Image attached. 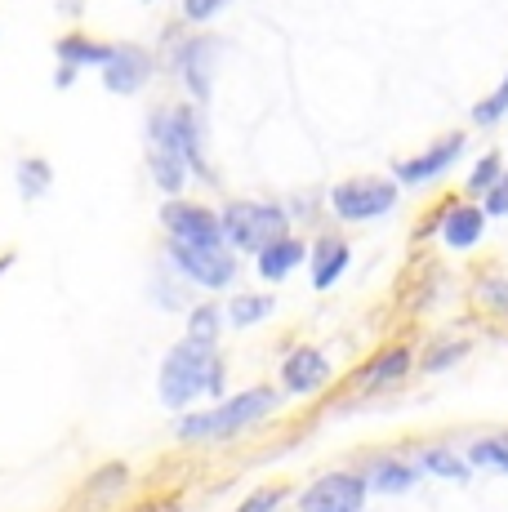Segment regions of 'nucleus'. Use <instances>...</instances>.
I'll return each mask as SVG.
<instances>
[{
  "label": "nucleus",
  "instance_id": "nucleus-1",
  "mask_svg": "<svg viewBox=\"0 0 508 512\" xmlns=\"http://www.w3.org/2000/svg\"><path fill=\"white\" fill-rule=\"evenodd\" d=\"M223 388V361L214 357V348L183 339L165 352L161 361V401L170 410H183L201 397V392H219Z\"/></svg>",
  "mask_w": 508,
  "mask_h": 512
},
{
  "label": "nucleus",
  "instance_id": "nucleus-2",
  "mask_svg": "<svg viewBox=\"0 0 508 512\" xmlns=\"http://www.w3.org/2000/svg\"><path fill=\"white\" fill-rule=\"evenodd\" d=\"M272 410H277V392L272 388H246V392H237L232 401H223V406H214V410L183 415L179 419V437L183 441L232 437V432H241V428H250V423H259L263 415H272Z\"/></svg>",
  "mask_w": 508,
  "mask_h": 512
},
{
  "label": "nucleus",
  "instance_id": "nucleus-3",
  "mask_svg": "<svg viewBox=\"0 0 508 512\" xmlns=\"http://www.w3.org/2000/svg\"><path fill=\"white\" fill-rule=\"evenodd\" d=\"M219 223H223V241H232L237 250H254V254H259L263 245L290 236L286 210L268 205V201H232L228 210L219 214Z\"/></svg>",
  "mask_w": 508,
  "mask_h": 512
},
{
  "label": "nucleus",
  "instance_id": "nucleus-4",
  "mask_svg": "<svg viewBox=\"0 0 508 512\" xmlns=\"http://www.w3.org/2000/svg\"><path fill=\"white\" fill-rule=\"evenodd\" d=\"M148 143L161 152H174L188 170L205 174V156H201V121L192 116V107H161L152 112L148 125Z\"/></svg>",
  "mask_w": 508,
  "mask_h": 512
},
{
  "label": "nucleus",
  "instance_id": "nucleus-5",
  "mask_svg": "<svg viewBox=\"0 0 508 512\" xmlns=\"http://www.w3.org/2000/svg\"><path fill=\"white\" fill-rule=\"evenodd\" d=\"M330 205H335L339 219L361 223V219H379L397 205V187L388 179H348L330 192Z\"/></svg>",
  "mask_w": 508,
  "mask_h": 512
},
{
  "label": "nucleus",
  "instance_id": "nucleus-6",
  "mask_svg": "<svg viewBox=\"0 0 508 512\" xmlns=\"http://www.w3.org/2000/svg\"><path fill=\"white\" fill-rule=\"evenodd\" d=\"M161 223H165V232H170V241H179V245H197V250H219L223 245L219 214L205 210V205L170 201L161 210Z\"/></svg>",
  "mask_w": 508,
  "mask_h": 512
},
{
  "label": "nucleus",
  "instance_id": "nucleus-7",
  "mask_svg": "<svg viewBox=\"0 0 508 512\" xmlns=\"http://www.w3.org/2000/svg\"><path fill=\"white\" fill-rule=\"evenodd\" d=\"M366 477H353V472H326L304 490L299 499V512H361L366 508Z\"/></svg>",
  "mask_w": 508,
  "mask_h": 512
},
{
  "label": "nucleus",
  "instance_id": "nucleus-8",
  "mask_svg": "<svg viewBox=\"0 0 508 512\" xmlns=\"http://www.w3.org/2000/svg\"><path fill=\"white\" fill-rule=\"evenodd\" d=\"M170 259L183 277L205 285V290H223V285H232V277H237V259L228 254V245H219V250H197V245L170 241Z\"/></svg>",
  "mask_w": 508,
  "mask_h": 512
},
{
  "label": "nucleus",
  "instance_id": "nucleus-9",
  "mask_svg": "<svg viewBox=\"0 0 508 512\" xmlns=\"http://www.w3.org/2000/svg\"><path fill=\"white\" fill-rule=\"evenodd\" d=\"M464 156V134H451V139H442V143H433L424 156H410V161H397V183H406V187H415V183H428V179H437V174H446L451 165Z\"/></svg>",
  "mask_w": 508,
  "mask_h": 512
},
{
  "label": "nucleus",
  "instance_id": "nucleus-10",
  "mask_svg": "<svg viewBox=\"0 0 508 512\" xmlns=\"http://www.w3.org/2000/svg\"><path fill=\"white\" fill-rule=\"evenodd\" d=\"M148 76H152V58L134 45H116L112 58H107V67H103V85L112 94H134Z\"/></svg>",
  "mask_w": 508,
  "mask_h": 512
},
{
  "label": "nucleus",
  "instance_id": "nucleus-11",
  "mask_svg": "<svg viewBox=\"0 0 508 512\" xmlns=\"http://www.w3.org/2000/svg\"><path fill=\"white\" fill-rule=\"evenodd\" d=\"M281 379H286V392H295V397H308V392L326 388L330 383V361L326 352L317 348H295L286 357V366H281Z\"/></svg>",
  "mask_w": 508,
  "mask_h": 512
},
{
  "label": "nucleus",
  "instance_id": "nucleus-12",
  "mask_svg": "<svg viewBox=\"0 0 508 512\" xmlns=\"http://www.w3.org/2000/svg\"><path fill=\"white\" fill-rule=\"evenodd\" d=\"M486 236V210L482 205H451L442 219V241L451 250H473Z\"/></svg>",
  "mask_w": 508,
  "mask_h": 512
},
{
  "label": "nucleus",
  "instance_id": "nucleus-13",
  "mask_svg": "<svg viewBox=\"0 0 508 512\" xmlns=\"http://www.w3.org/2000/svg\"><path fill=\"white\" fill-rule=\"evenodd\" d=\"M214 54H219V41H192L183 45V58H179V72L188 81V90L197 98H210V72H214Z\"/></svg>",
  "mask_w": 508,
  "mask_h": 512
},
{
  "label": "nucleus",
  "instance_id": "nucleus-14",
  "mask_svg": "<svg viewBox=\"0 0 508 512\" xmlns=\"http://www.w3.org/2000/svg\"><path fill=\"white\" fill-rule=\"evenodd\" d=\"M304 241L299 236H281V241H272V245H263L254 259H259V277H268V281H281V277H290V272L304 263Z\"/></svg>",
  "mask_w": 508,
  "mask_h": 512
},
{
  "label": "nucleus",
  "instance_id": "nucleus-15",
  "mask_svg": "<svg viewBox=\"0 0 508 512\" xmlns=\"http://www.w3.org/2000/svg\"><path fill=\"white\" fill-rule=\"evenodd\" d=\"M348 259H353L348 241H339V236H321L317 254H312V285H317V290H330V285L344 277Z\"/></svg>",
  "mask_w": 508,
  "mask_h": 512
},
{
  "label": "nucleus",
  "instance_id": "nucleus-16",
  "mask_svg": "<svg viewBox=\"0 0 508 512\" xmlns=\"http://www.w3.org/2000/svg\"><path fill=\"white\" fill-rule=\"evenodd\" d=\"M410 361H415V357H410V348H406V343H393V348H384V352H379V357L370 361V366L361 370L357 379L366 383V388H388V383L406 379V374H410Z\"/></svg>",
  "mask_w": 508,
  "mask_h": 512
},
{
  "label": "nucleus",
  "instance_id": "nucleus-17",
  "mask_svg": "<svg viewBox=\"0 0 508 512\" xmlns=\"http://www.w3.org/2000/svg\"><path fill=\"white\" fill-rule=\"evenodd\" d=\"M415 481H419V468L406 464V459H379V464L366 472V490H379V495H402Z\"/></svg>",
  "mask_w": 508,
  "mask_h": 512
},
{
  "label": "nucleus",
  "instance_id": "nucleus-18",
  "mask_svg": "<svg viewBox=\"0 0 508 512\" xmlns=\"http://www.w3.org/2000/svg\"><path fill=\"white\" fill-rule=\"evenodd\" d=\"M112 49H116V45H94V41H85V36H63V41H58V58H63V67H72V72H76L81 63L107 67Z\"/></svg>",
  "mask_w": 508,
  "mask_h": 512
},
{
  "label": "nucleus",
  "instance_id": "nucleus-19",
  "mask_svg": "<svg viewBox=\"0 0 508 512\" xmlns=\"http://www.w3.org/2000/svg\"><path fill=\"white\" fill-rule=\"evenodd\" d=\"M468 468H495L508 472V437H482L468 446Z\"/></svg>",
  "mask_w": 508,
  "mask_h": 512
},
{
  "label": "nucleus",
  "instance_id": "nucleus-20",
  "mask_svg": "<svg viewBox=\"0 0 508 512\" xmlns=\"http://www.w3.org/2000/svg\"><path fill=\"white\" fill-rule=\"evenodd\" d=\"M219 326H223L219 308H214V303H201V308H192V317H188V339L201 343V348H214V343H219Z\"/></svg>",
  "mask_w": 508,
  "mask_h": 512
},
{
  "label": "nucleus",
  "instance_id": "nucleus-21",
  "mask_svg": "<svg viewBox=\"0 0 508 512\" xmlns=\"http://www.w3.org/2000/svg\"><path fill=\"white\" fill-rule=\"evenodd\" d=\"M419 468H424V472H433V477H446V481H464V477H468V459H459L455 450H442V446L424 450V459H419Z\"/></svg>",
  "mask_w": 508,
  "mask_h": 512
},
{
  "label": "nucleus",
  "instance_id": "nucleus-22",
  "mask_svg": "<svg viewBox=\"0 0 508 512\" xmlns=\"http://www.w3.org/2000/svg\"><path fill=\"white\" fill-rule=\"evenodd\" d=\"M268 312H272L268 294H241V299L228 303V321H232V326H254V321H263Z\"/></svg>",
  "mask_w": 508,
  "mask_h": 512
},
{
  "label": "nucleus",
  "instance_id": "nucleus-23",
  "mask_svg": "<svg viewBox=\"0 0 508 512\" xmlns=\"http://www.w3.org/2000/svg\"><path fill=\"white\" fill-rule=\"evenodd\" d=\"M45 187H50V165L45 161H23L18 165V192H23L27 201L45 196Z\"/></svg>",
  "mask_w": 508,
  "mask_h": 512
},
{
  "label": "nucleus",
  "instance_id": "nucleus-24",
  "mask_svg": "<svg viewBox=\"0 0 508 512\" xmlns=\"http://www.w3.org/2000/svg\"><path fill=\"white\" fill-rule=\"evenodd\" d=\"M504 112H508V76L500 81V90H495L491 98H482V103L473 107V121H477V125H495Z\"/></svg>",
  "mask_w": 508,
  "mask_h": 512
},
{
  "label": "nucleus",
  "instance_id": "nucleus-25",
  "mask_svg": "<svg viewBox=\"0 0 508 512\" xmlns=\"http://www.w3.org/2000/svg\"><path fill=\"white\" fill-rule=\"evenodd\" d=\"M500 174H504V165H500V156H482V161H477V170L468 174V187H473V192H491L495 183H500Z\"/></svg>",
  "mask_w": 508,
  "mask_h": 512
},
{
  "label": "nucleus",
  "instance_id": "nucleus-26",
  "mask_svg": "<svg viewBox=\"0 0 508 512\" xmlns=\"http://www.w3.org/2000/svg\"><path fill=\"white\" fill-rule=\"evenodd\" d=\"M281 499H286V486H268V490H254V495H246V504H241L237 512H277Z\"/></svg>",
  "mask_w": 508,
  "mask_h": 512
},
{
  "label": "nucleus",
  "instance_id": "nucleus-27",
  "mask_svg": "<svg viewBox=\"0 0 508 512\" xmlns=\"http://www.w3.org/2000/svg\"><path fill=\"white\" fill-rule=\"evenodd\" d=\"M223 5H228V0H183V14H188L192 23H210Z\"/></svg>",
  "mask_w": 508,
  "mask_h": 512
},
{
  "label": "nucleus",
  "instance_id": "nucleus-28",
  "mask_svg": "<svg viewBox=\"0 0 508 512\" xmlns=\"http://www.w3.org/2000/svg\"><path fill=\"white\" fill-rule=\"evenodd\" d=\"M486 214H508V170L500 174V183L486 192V205H482Z\"/></svg>",
  "mask_w": 508,
  "mask_h": 512
},
{
  "label": "nucleus",
  "instance_id": "nucleus-29",
  "mask_svg": "<svg viewBox=\"0 0 508 512\" xmlns=\"http://www.w3.org/2000/svg\"><path fill=\"white\" fill-rule=\"evenodd\" d=\"M482 299H491L495 303V312H508V281H500V277H491V281H482Z\"/></svg>",
  "mask_w": 508,
  "mask_h": 512
},
{
  "label": "nucleus",
  "instance_id": "nucleus-30",
  "mask_svg": "<svg viewBox=\"0 0 508 512\" xmlns=\"http://www.w3.org/2000/svg\"><path fill=\"white\" fill-rule=\"evenodd\" d=\"M464 357V343H455V348H433L428 352V361H424V370H442V366H451V361Z\"/></svg>",
  "mask_w": 508,
  "mask_h": 512
}]
</instances>
